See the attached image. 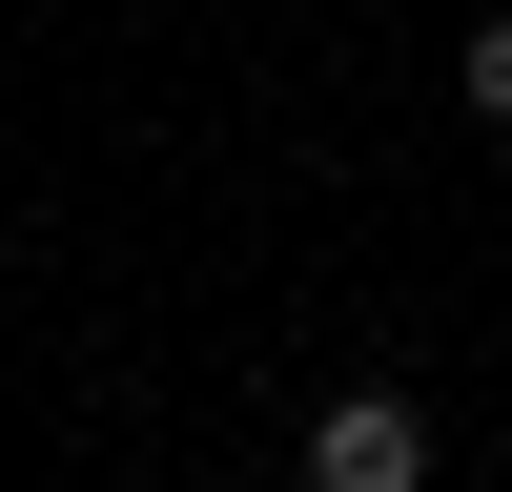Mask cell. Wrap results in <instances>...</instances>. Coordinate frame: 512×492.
Instances as JSON below:
<instances>
[{"label":"cell","mask_w":512,"mask_h":492,"mask_svg":"<svg viewBox=\"0 0 512 492\" xmlns=\"http://www.w3.org/2000/svg\"><path fill=\"white\" fill-rule=\"evenodd\" d=\"M308 492H431V410L410 390H328L308 410Z\"/></svg>","instance_id":"obj_1"},{"label":"cell","mask_w":512,"mask_h":492,"mask_svg":"<svg viewBox=\"0 0 512 492\" xmlns=\"http://www.w3.org/2000/svg\"><path fill=\"white\" fill-rule=\"evenodd\" d=\"M451 82H472V123H512V21H472V41H451Z\"/></svg>","instance_id":"obj_2"}]
</instances>
